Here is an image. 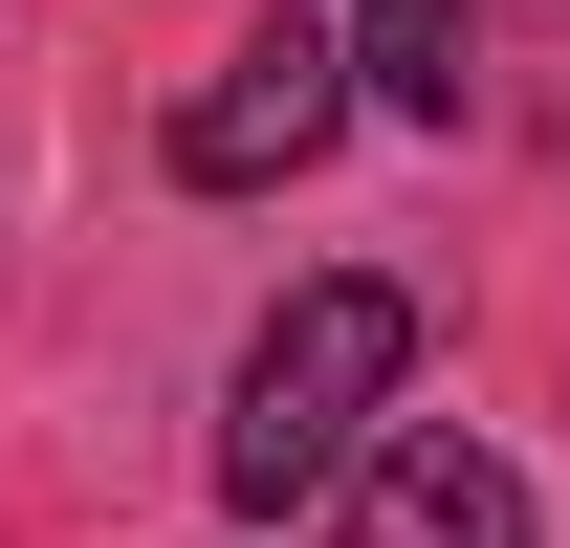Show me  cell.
<instances>
[{"instance_id":"obj_1","label":"cell","mask_w":570,"mask_h":548,"mask_svg":"<svg viewBox=\"0 0 570 548\" xmlns=\"http://www.w3.org/2000/svg\"><path fill=\"white\" fill-rule=\"evenodd\" d=\"M395 373H417V285H373V264L285 285L264 351H242V417H219V505H307V482L395 417Z\"/></svg>"},{"instance_id":"obj_2","label":"cell","mask_w":570,"mask_h":548,"mask_svg":"<svg viewBox=\"0 0 570 548\" xmlns=\"http://www.w3.org/2000/svg\"><path fill=\"white\" fill-rule=\"evenodd\" d=\"M352 110H373V88H352V45L285 0L264 45H219V88L176 110V176H198V198H264V176H307V154L352 133Z\"/></svg>"},{"instance_id":"obj_3","label":"cell","mask_w":570,"mask_h":548,"mask_svg":"<svg viewBox=\"0 0 570 548\" xmlns=\"http://www.w3.org/2000/svg\"><path fill=\"white\" fill-rule=\"evenodd\" d=\"M330 548H527V461L461 439V417H417V439L352 482V527H330Z\"/></svg>"},{"instance_id":"obj_4","label":"cell","mask_w":570,"mask_h":548,"mask_svg":"<svg viewBox=\"0 0 570 548\" xmlns=\"http://www.w3.org/2000/svg\"><path fill=\"white\" fill-rule=\"evenodd\" d=\"M352 88L395 133H461V88H483V0H352Z\"/></svg>"}]
</instances>
